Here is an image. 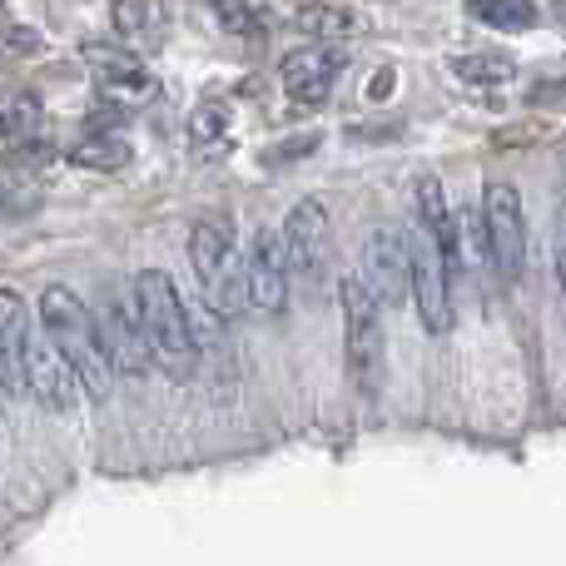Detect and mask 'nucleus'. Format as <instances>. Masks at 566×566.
I'll list each match as a JSON object with an SVG mask.
<instances>
[{"label": "nucleus", "instance_id": "nucleus-1", "mask_svg": "<svg viewBox=\"0 0 566 566\" xmlns=\"http://www.w3.org/2000/svg\"><path fill=\"white\" fill-rule=\"evenodd\" d=\"M129 298H135L149 373H165L169 382H189L199 368V353H195V328H189V308L179 298V283L165 269H145L129 283Z\"/></svg>", "mask_w": 566, "mask_h": 566}, {"label": "nucleus", "instance_id": "nucleus-2", "mask_svg": "<svg viewBox=\"0 0 566 566\" xmlns=\"http://www.w3.org/2000/svg\"><path fill=\"white\" fill-rule=\"evenodd\" d=\"M40 338L55 348V358L75 373L80 392L90 398H109V363H105V348H99V328H95V313L90 303L80 298L75 289L65 283H50L40 293Z\"/></svg>", "mask_w": 566, "mask_h": 566}, {"label": "nucleus", "instance_id": "nucleus-3", "mask_svg": "<svg viewBox=\"0 0 566 566\" xmlns=\"http://www.w3.org/2000/svg\"><path fill=\"white\" fill-rule=\"evenodd\" d=\"M189 259H195L199 289H205V313L219 323H234L249 313L244 303V254L234 249L229 219H199L189 234Z\"/></svg>", "mask_w": 566, "mask_h": 566}, {"label": "nucleus", "instance_id": "nucleus-4", "mask_svg": "<svg viewBox=\"0 0 566 566\" xmlns=\"http://www.w3.org/2000/svg\"><path fill=\"white\" fill-rule=\"evenodd\" d=\"M482 264L492 269V279L512 283L527 269V214H522V195L507 179H492L482 189Z\"/></svg>", "mask_w": 566, "mask_h": 566}, {"label": "nucleus", "instance_id": "nucleus-5", "mask_svg": "<svg viewBox=\"0 0 566 566\" xmlns=\"http://www.w3.org/2000/svg\"><path fill=\"white\" fill-rule=\"evenodd\" d=\"M338 308H343V343H348V373L363 392H378L382 378V308L368 298L353 274L338 279Z\"/></svg>", "mask_w": 566, "mask_h": 566}, {"label": "nucleus", "instance_id": "nucleus-6", "mask_svg": "<svg viewBox=\"0 0 566 566\" xmlns=\"http://www.w3.org/2000/svg\"><path fill=\"white\" fill-rule=\"evenodd\" d=\"M95 328H99V348H105V363H109V378H129V382L149 378V353H145V338H139L129 289H109L99 298Z\"/></svg>", "mask_w": 566, "mask_h": 566}, {"label": "nucleus", "instance_id": "nucleus-7", "mask_svg": "<svg viewBox=\"0 0 566 566\" xmlns=\"http://www.w3.org/2000/svg\"><path fill=\"white\" fill-rule=\"evenodd\" d=\"M353 279L368 289V298L378 308H398L408 303V244L398 229H373L358 249V269Z\"/></svg>", "mask_w": 566, "mask_h": 566}, {"label": "nucleus", "instance_id": "nucleus-8", "mask_svg": "<svg viewBox=\"0 0 566 566\" xmlns=\"http://www.w3.org/2000/svg\"><path fill=\"white\" fill-rule=\"evenodd\" d=\"M402 244H408V298L418 308V323L432 338H442L452 328V289L442 279V264L418 224H412V239H402Z\"/></svg>", "mask_w": 566, "mask_h": 566}, {"label": "nucleus", "instance_id": "nucleus-9", "mask_svg": "<svg viewBox=\"0 0 566 566\" xmlns=\"http://www.w3.org/2000/svg\"><path fill=\"white\" fill-rule=\"evenodd\" d=\"M289 259H283V244H279V229H259L249 239V254H244V303L264 318H279L289 308Z\"/></svg>", "mask_w": 566, "mask_h": 566}, {"label": "nucleus", "instance_id": "nucleus-10", "mask_svg": "<svg viewBox=\"0 0 566 566\" xmlns=\"http://www.w3.org/2000/svg\"><path fill=\"white\" fill-rule=\"evenodd\" d=\"M283 259H289V279H318L328 264V205L323 199H298L279 229Z\"/></svg>", "mask_w": 566, "mask_h": 566}, {"label": "nucleus", "instance_id": "nucleus-11", "mask_svg": "<svg viewBox=\"0 0 566 566\" xmlns=\"http://www.w3.org/2000/svg\"><path fill=\"white\" fill-rule=\"evenodd\" d=\"M338 70H343V50L338 45H298L279 60V80L289 90V99L298 105H323L338 85Z\"/></svg>", "mask_w": 566, "mask_h": 566}, {"label": "nucleus", "instance_id": "nucleus-12", "mask_svg": "<svg viewBox=\"0 0 566 566\" xmlns=\"http://www.w3.org/2000/svg\"><path fill=\"white\" fill-rule=\"evenodd\" d=\"M20 382H25L30 398H35L40 408H50V412H70V408L80 402V382H75V373H70L65 363L55 358V348H50V343L40 338V328L30 333V343H25Z\"/></svg>", "mask_w": 566, "mask_h": 566}, {"label": "nucleus", "instance_id": "nucleus-13", "mask_svg": "<svg viewBox=\"0 0 566 566\" xmlns=\"http://www.w3.org/2000/svg\"><path fill=\"white\" fill-rule=\"evenodd\" d=\"M30 333H35V323H30L25 298H20L15 289H0V388L15 392V398L25 392V382H20V363H25Z\"/></svg>", "mask_w": 566, "mask_h": 566}, {"label": "nucleus", "instance_id": "nucleus-14", "mask_svg": "<svg viewBox=\"0 0 566 566\" xmlns=\"http://www.w3.org/2000/svg\"><path fill=\"white\" fill-rule=\"evenodd\" d=\"M159 95V80L149 70H129V75H95V99L109 115H129V109H145Z\"/></svg>", "mask_w": 566, "mask_h": 566}, {"label": "nucleus", "instance_id": "nucleus-15", "mask_svg": "<svg viewBox=\"0 0 566 566\" xmlns=\"http://www.w3.org/2000/svg\"><path fill=\"white\" fill-rule=\"evenodd\" d=\"M65 159L75 169H99V175H115V169L129 165V139L125 135H109V129H95V135L75 139Z\"/></svg>", "mask_w": 566, "mask_h": 566}, {"label": "nucleus", "instance_id": "nucleus-16", "mask_svg": "<svg viewBox=\"0 0 566 566\" xmlns=\"http://www.w3.org/2000/svg\"><path fill=\"white\" fill-rule=\"evenodd\" d=\"M448 70L462 85H507L517 65H512V55H497V50H472V55H452Z\"/></svg>", "mask_w": 566, "mask_h": 566}, {"label": "nucleus", "instance_id": "nucleus-17", "mask_svg": "<svg viewBox=\"0 0 566 566\" xmlns=\"http://www.w3.org/2000/svg\"><path fill=\"white\" fill-rule=\"evenodd\" d=\"M40 99L35 95H6L0 99V129L10 135V149L15 145H40Z\"/></svg>", "mask_w": 566, "mask_h": 566}, {"label": "nucleus", "instance_id": "nucleus-18", "mask_svg": "<svg viewBox=\"0 0 566 566\" xmlns=\"http://www.w3.org/2000/svg\"><path fill=\"white\" fill-rule=\"evenodd\" d=\"M80 55H85L99 75H129V70H145V65H139V55L125 45V40H85V45H80Z\"/></svg>", "mask_w": 566, "mask_h": 566}, {"label": "nucleus", "instance_id": "nucleus-19", "mask_svg": "<svg viewBox=\"0 0 566 566\" xmlns=\"http://www.w3.org/2000/svg\"><path fill=\"white\" fill-rule=\"evenodd\" d=\"M537 15H542L537 6H517V0L472 6V20H482V25H492V30H527V25H537Z\"/></svg>", "mask_w": 566, "mask_h": 566}, {"label": "nucleus", "instance_id": "nucleus-20", "mask_svg": "<svg viewBox=\"0 0 566 566\" xmlns=\"http://www.w3.org/2000/svg\"><path fill=\"white\" fill-rule=\"evenodd\" d=\"M109 15H115V30H119V35H125V40H139V35H149V30L165 20V10H159V6H145V0H119Z\"/></svg>", "mask_w": 566, "mask_h": 566}, {"label": "nucleus", "instance_id": "nucleus-21", "mask_svg": "<svg viewBox=\"0 0 566 566\" xmlns=\"http://www.w3.org/2000/svg\"><path fill=\"white\" fill-rule=\"evenodd\" d=\"M224 129H229L224 105H199L195 115H189V139H195V145H209V139H219Z\"/></svg>", "mask_w": 566, "mask_h": 566}, {"label": "nucleus", "instance_id": "nucleus-22", "mask_svg": "<svg viewBox=\"0 0 566 566\" xmlns=\"http://www.w3.org/2000/svg\"><path fill=\"white\" fill-rule=\"evenodd\" d=\"M214 15H219V25L234 30V35H264V10L259 6H219Z\"/></svg>", "mask_w": 566, "mask_h": 566}, {"label": "nucleus", "instance_id": "nucleus-23", "mask_svg": "<svg viewBox=\"0 0 566 566\" xmlns=\"http://www.w3.org/2000/svg\"><path fill=\"white\" fill-rule=\"evenodd\" d=\"M537 139H547V125H542V119H532V125H517V129H497V135H492V145H497V149H517V145H537Z\"/></svg>", "mask_w": 566, "mask_h": 566}, {"label": "nucleus", "instance_id": "nucleus-24", "mask_svg": "<svg viewBox=\"0 0 566 566\" xmlns=\"http://www.w3.org/2000/svg\"><path fill=\"white\" fill-rule=\"evenodd\" d=\"M308 149H318V129H308V135H298V139H289V145L269 149V159H274V165H283V159H303Z\"/></svg>", "mask_w": 566, "mask_h": 566}, {"label": "nucleus", "instance_id": "nucleus-25", "mask_svg": "<svg viewBox=\"0 0 566 566\" xmlns=\"http://www.w3.org/2000/svg\"><path fill=\"white\" fill-rule=\"evenodd\" d=\"M0 20H6V10H0Z\"/></svg>", "mask_w": 566, "mask_h": 566}]
</instances>
